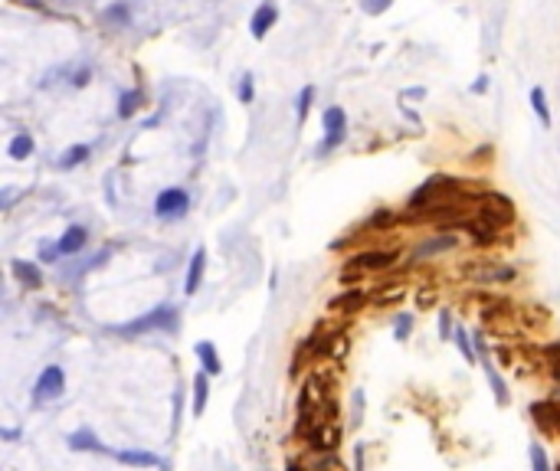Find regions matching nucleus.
<instances>
[{
  "label": "nucleus",
  "mask_w": 560,
  "mask_h": 471,
  "mask_svg": "<svg viewBox=\"0 0 560 471\" xmlns=\"http://www.w3.org/2000/svg\"><path fill=\"white\" fill-rule=\"evenodd\" d=\"M177 327V311L171 308V304H161V308L148 311L144 318H138V321H128V324H119V327H112L115 334H121V337H135V334H148V331H174Z\"/></svg>",
  "instance_id": "1"
},
{
  "label": "nucleus",
  "mask_w": 560,
  "mask_h": 471,
  "mask_svg": "<svg viewBox=\"0 0 560 471\" xmlns=\"http://www.w3.org/2000/svg\"><path fill=\"white\" fill-rule=\"evenodd\" d=\"M66 393V373L63 366L50 364L40 373V380L33 383V406H43V403H53V399H59Z\"/></svg>",
  "instance_id": "2"
},
{
  "label": "nucleus",
  "mask_w": 560,
  "mask_h": 471,
  "mask_svg": "<svg viewBox=\"0 0 560 471\" xmlns=\"http://www.w3.org/2000/svg\"><path fill=\"white\" fill-rule=\"evenodd\" d=\"M321 128H324V141H321V154H328V150H334L341 141L347 138V115L341 105H331L324 108L321 115Z\"/></svg>",
  "instance_id": "3"
},
{
  "label": "nucleus",
  "mask_w": 560,
  "mask_h": 471,
  "mask_svg": "<svg viewBox=\"0 0 560 471\" xmlns=\"http://www.w3.org/2000/svg\"><path fill=\"white\" fill-rule=\"evenodd\" d=\"M187 206H190L187 190H181V187H167V190L158 193V200H154V213L161 216V219H181V216L187 213Z\"/></svg>",
  "instance_id": "4"
},
{
  "label": "nucleus",
  "mask_w": 560,
  "mask_h": 471,
  "mask_svg": "<svg viewBox=\"0 0 560 471\" xmlns=\"http://www.w3.org/2000/svg\"><path fill=\"white\" fill-rule=\"evenodd\" d=\"M531 419L538 422V428L544 432V435H550V439H557L560 435V403H554V399H540V403L531 406Z\"/></svg>",
  "instance_id": "5"
},
{
  "label": "nucleus",
  "mask_w": 560,
  "mask_h": 471,
  "mask_svg": "<svg viewBox=\"0 0 560 471\" xmlns=\"http://www.w3.org/2000/svg\"><path fill=\"white\" fill-rule=\"evenodd\" d=\"M478 216H485L488 223H495L498 229L508 223H515V206L508 203L505 196H498V193H488V196H482V210H478Z\"/></svg>",
  "instance_id": "6"
},
{
  "label": "nucleus",
  "mask_w": 560,
  "mask_h": 471,
  "mask_svg": "<svg viewBox=\"0 0 560 471\" xmlns=\"http://www.w3.org/2000/svg\"><path fill=\"white\" fill-rule=\"evenodd\" d=\"M112 458L119 465H128V468H164V461L144 449H119L112 451Z\"/></svg>",
  "instance_id": "7"
},
{
  "label": "nucleus",
  "mask_w": 560,
  "mask_h": 471,
  "mask_svg": "<svg viewBox=\"0 0 560 471\" xmlns=\"http://www.w3.org/2000/svg\"><path fill=\"white\" fill-rule=\"evenodd\" d=\"M275 20H279V10H275V3H272V0H262V7H256L252 20H249V33H252L256 40H262V36L272 30V23H275Z\"/></svg>",
  "instance_id": "8"
},
{
  "label": "nucleus",
  "mask_w": 560,
  "mask_h": 471,
  "mask_svg": "<svg viewBox=\"0 0 560 471\" xmlns=\"http://www.w3.org/2000/svg\"><path fill=\"white\" fill-rule=\"evenodd\" d=\"M204 272H206V249H194V256L187 262V279H183V291L187 295H197L200 281H204Z\"/></svg>",
  "instance_id": "9"
},
{
  "label": "nucleus",
  "mask_w": 560,
  "mask_h": 471,
  "mask_svg": "<svg viewBox=\"0 0 560 471\" xmlns=\"http://www.w3.org/2000/svg\"><path fill=\"white\" fill-rule=\"evenodd\" d=\"M393 262H397V252H361L347 265L361 268V272H380V268H390Z\"/></svg>",
  "instance_id": "10"
},
{
  "label": "nucleus",
  "mask_w": 560,
  "mask_h": 471,
  "mask_svg": "<svg viewBox=\"0 0 560 471\" xmlns=\"http://www.w3.org/2000/svg\"><path fill=\"white\" fill-rule=\"evenodd\" d=\"M10 268H13V275H17V281H20L23 288H30V291H40V288H43V275H40V268L33 265V262L13 258Z\"/></svg>",
  "instance_id": "11"
},
{
  "label": "nucleus",
  "mask_w": 560,
  "mask_h": 471,
  "mask_svg": "<svg viewBox=\"0 0 560 471\" xmlns=\"http://www.w3.org/2000/svg\"><path fill=\"white\" fill-rule=\"evenodd\" d=\"M66 442H69V449H73V451H98V455H112V449H108V445H102V442L96 439V432H89V428H79V432H73Z\"/></svg>",
  "instance_id": "12"
},
{
  "label": "nucleus",
  "mask_w": 560,
  "mask_h": 471,
  "mask_svg": "<svg viewBox=\"0 0 560 471\" xmlns=\"http://www.w3.org/2000/svg\"><path fill=\"white\" fill-rule=\"evenodd\" d=\"M86 242H89V233H86V226H69L63 233V239H59V252L63 256H79L82 249H86Z\"/></svg>",
  "instance_id": "13"
},
{
  "label": "nucleus",
  "mask_w": 560,
  "mask_h": 471,
  "mask_svg": "<svg viewBox=\"0 0 560 471\" xmlns=\"http://www.w3.org/2000/svg\"><path fill=\"white\" fill-rule=\"evenodd\" d=\"M465 229L472 233V239H475V242H478V246H492V242H495V239H498V226H495V223H488L485 216H478V219H472V223L465 226Z\"/></svg>",
  "instance_id": "14"
},
{
  "label": "nucleus",
  "mask_w": 560,
  "mask_h": 471,
  "mask_svg": "<svg viewBox=\"0 0 560 471\" xmlns=\"http://www.w3.org/2000/svg\"><path fill=\"white\" fill-rule=\"evenodd\" d=\"M197 350V357H200V364H204V373H210V376H220V370H223V364H220V353H216V347L213 343H206V341H200L194 347Z\"/></svg>",
  "instance_id": "15"
},
{
  "label": "nucleus",
  "mask_w": 560,
  "mask_h": 471,
  "mask_svg": "<svg viewBox=\"0 0 560 471\" xmlns=\"http://www.w3.org/2000/svg\"><path fill=\"white\" fill-rule=\"evenodd\" d=\"M367 304V295L364 291H347V295H338L331 298V311H345V314H354Z\"/></svg>",
  "instance_id": "16"
},
{
  "label": "nucleus",
  "mask_w": 560,
  "mask_h": 471,
  "mask_svg": "<svg viewBox=\"0 0 560 471\" xmlns=\"http://www.w3.org/2000/svg\"><path fill=\"white\" fill-rule=\"evenodd\" d=\"M206 396H210V373L200 370V373L194 376V416H204Z\"/></svg>",
  "instance_id": "17"
},
{
  "label": "nucleus",
  "mask_w": 560,
  "mask_h": 471,
  "mask_svg": "<svg viewBox=\"0 0 560 471\" xmlns=\"http://www.w3.org/2000/svg\"><path fill=\"white\" fill-rule=\"evenodd\" d=\"M531 108H534V115H538V121L544 125V128H550V108H547V95H544V88L534 86L531 88Z\"/></svg>",
  "instance_id": "18"
},
{
  "label": "nucleus",
  "mask_w": 560,
  "mask_h": 471,
  "mask_svg": "<svg viewBox=\"0 0 560 471\" xmlns=\"http://www.w3.org/2000/svg\"><path fill=\"white\" fill-rule=\"evenodd\" d=\"M33 148H36V144H33V138H30V134H27V131H20V134H17V138L10 141V148H7V154H10L13 161H27V157H30V154H33Z\"/></svg>",
  "instance_id": "19"
},
{
  "label": "nucleus",
  "mask_w": 560,
  "mask_h": 471,
  "mask_svg": "<svg viewBox=\"0 0 560 471\" xmlns=\"http://www.w3.org/2000/svg\"><path fill=\"white\" fill-rule=\"evenodd\" d=\"M455 242H459V239H455L453 233H446V235H439V239H432V242L416 249V258H426V256H432V252H442V249H453Z\"/></svg>",
  "instance_id": "20"
},
{
  "label": "nucleus",
  "mask_w": 560,
  "mask_h": 471,
  "mask_svg": "<svg viewBox=\"0 0 560 471\" xmlns=\"http://www.w3.org/2000/svg\"><path fill=\"white\" fill-rule=\"evenodd\" d=\"M482 364H485V373H488V383H492V389H495V399L501 403V406H508V386H505V380L495 373V366L488 364L485 357H482Z\"/></svg>",
  "instance_id": "21"
},
{
  "label": "nucleus",
  "mask_w": 560,
  "mask_h": 471,
  "mask_svg": "<svg viewBox=\"0 0 560 471\" xmlns=\"http://www.w3.org/2000/svg\"><path fill=\"white\" fill-rule=\"evenodd\" d=\"M89 154H92V148H89V144H73V148H69V150H66V154H63V161H59V167H66V171H69V167H76V164H82V161H86Z\"/></svg>",
  "instance_id": "22"
},
{
  "label": "nucleus",
  "mask_w": 560,
  "mask_h": 471,
  "mask_svg": "<svg viewBox=\"0 0 560 471\" xmlns=\"http://www.w3.org/2000/svg\"><path fill=\"white\" fill-rule=\"evenodd\" d=\"M455 347L462 350V357H465V364H478V350L472 347V341H469V334L462 331V327H455Z\"/></svg>",
  "instance_id": "23"
},
{
  "label": "nucleus",
  "mask_w": 560,
  "mask_h": 471,
  "mask_svg": "<svg viewBox=\"0 0 560 471\" xmlns=\"http://www.w3.org/2000/svg\"><path fill=\"white\" fill-rule=\"evenodd\" d=\"M312 102H315V86H305L302 92H298V105H295V111H298V121H305V118H308V111H312Z\"/></svg>",
  "instance_id": "24"
},
{
  "label": "nucleus",
  "mask_w": 560,
  "mask_h": 471,
  "mask_svg": "<svg viewBox=\"0 0 560 471\" xmlns=\"http://www.w3.org/2000/svg\"><path fill=\"white\" fill-rule=\"evenodd\" d=\"M531 471H550V458L547 451H544V445H531Z\"/></svg>",
  "instance_id": "25"
},
{
  "label": "nucleus",
  "mask_w": 560,
  "mask_h": 471,
  "mask_svg": "<svg viewBox=\"0 0 560 471\" xmlns=\"http://www.w3.org/2000/svg\"><path fill=\"white\" fill-rule=\"evenodd\" d=\"M409 331H413V314H397V321H393V341H407Z\"/></svg>",
  "instance_id": "26"
},
{
  "label": "nucleus",
  "mask_w": 560,
  "mask_h": 471,
  "mask_svg": "<svg viewBox=\"0 0 560 471\" xmlns=\"http://www.w3.org/2000/svg\"><path fill=\"white\" fill-rule=\"evenodd\" d=\"M138 102H141L138 92H125V95H121V105H119V115L121 118H131L135 111H138Z\"/></svg>",
  "instance_id": "27"
},
{
  "label": "nucleus",
  "mask_w": 560,
  "mask_h": 471,
  "mask_svg": "<svg viewBox=\"0 0 560 471\" xmlns=\"http://www.w3.org/2000/svg\"><path fill=\"white\" fill-rule=\"evenodd\" d=\"M105 20H108V23H119V26H125V23H128V7H125V3H115L112 10H105Z\"/></svg>",
  "instance_id": "28"
},
{
  "label": "nucleus",
  "mask_w": 560,
  "mask_h": 471,
  "mask_svg": "<svg viewBox=\"0 0 560 471\" xmlns=\"http://www.w3.org/2000/svg\"><path fill=\"white\" fill-rule=\"evenodd\" d=\"M547 360H550V373L557 376L560 380V341H554V343H547Z\"/></svg>",
  "instance_id": "29"
},
{
  "label": "nucleus",
  "mask_w": 560,
  "mask_h": 471,
  "mask_svg": "<svg viewBox=\"0 0 560 471\" xmlns=\"http://www.w3.org/2000/svg\"><path fill=\"white\" fill-rule=\"evenodd\" d=\"M390 3H393V0H364V10L370 13V17H380V13L390 10Z\"/></svg>",
  "instance_id": "30"
},
{
  "label": "nucleus",
  "mask_w": 560,
  "mask_h": 471,
  "mask_svg": "<svg viewBox=\"0 0 560 471\" xmlns=\"http://www.w3.org/2000/svg\"><path fill=\"white\" fill-rule=\"evenodd\" d=\"M453 334H455V327H453V314H449V311H442V314H439V337H442V341H449Z\"/></svg>",
  "instance_id": "31"
},
{
  "label": "nucleus",
  "mask_w": 560,
  "mask_h": 471,
  "mask_svg": "<svg viewBox=\"0 0 560 471\" xmlns=\"http://www.w3.org/2000/svg\"><path fill=\"white\" fill-rule=\"evenodd\" d=\"M239 102H243V105L252 102V75H243V79H239Z\"/></svg>",
  "instance_id": "32"
},
{
  "label": "nucleus",
  "mask_w": 560,
  "mask_h": 471,
  "mask_svg": "<svg viewBox=\"0 0 560 471\" xmlns=\"http://www.w3.org/2000/svg\"><path fill=\"white\" fill-rule=\"evenodd\" d=\"M56 256H63V252H59V246H50V242H43V246H40V258H43V262H56Z\"/></svg>",
  "instance_id": "33"
},
{
  "label": "nucleus",
  "mask_w": 560,
  "mask_h": 471,
  "mask_svg": "<svg viewBox=\"0 0 560 471\" xmlns=\"http://www.w3.org/2000/svg\"><path fill=\"white\" fill-rule=\"evenodd\" d=\"M393 219H397V216L390 213V210H384V213H377V216H374V219H370V226H390V223H393Z\"/></svg>",
  "instance_id": "34"
},
{
  "label": "nucleus",
  "mask_w": 560,
  "mask_h": 471,
  "mask_svg": "<svg viewBox=\"0 0 560 471\" xmlns=\"http://www.w3.org/2000/svg\"><path fill=\"white\" fill-rule=\"evenodd\" d=\"M86 82H89V69H82V72L73 75V86H86Z\"/></svg>",
  "instance_id": "35"
},
{
  "label": "nucleus",
  "mask_w": 560,
  "mask_h": 471,
  "mask_svg": "<svg viewBox=\"0 0 560 471\" xmlns=\"http://www.w3.org/2000/svg\"><path fill=\"white\" fill-rule=\"evenodd\" d=\"M485 88H488V75H482V79L475 82V86H472V92H475V95H482Z\"/></svg>",
  "instance_id": "36"
},
{
  "label": "nucleus",
  "mask_w": 560,
  "mask_h": 471,
  "mask_svg": "<svg viewBox=\"0 0 560 471\" xmlns=\"http://www.w3.org/2000/svg\"><path fill=\"white\" fill-rule=\"evenodd\" d=\"M3 439H7V442H13V439H20V432H17V428H3Z\"/></svg>",
  "instance_id": "37"
},
{
  "label": "nucleus",
  "mask_w": 560,
  "mask_h": 471,
  "mask_svg": "<svg viewBox=\"0 0 560 471\" xmlns=\"http://www.w3.org/2000/svg\"><path fill=\"white\" fill-rule=\"evenodd\" d=\"M285 471H305V468H302V461H289V465H285Z\"/></svg>",
  "instance_id": "38"
},
{
  "label": "nucleus",
  "mask_w": 560,
  "mask_h": 471,
  "mask_svg": "<svg viewBox=\"0 0 560 471\" xmlns=\"http://www.w3.org/2000/svg\"><path fill=\"white\" fill-rule=\"evenodd\" d=\"M557 471H560V468H557Z\"/></svg>",
  "instance_id": "39"
}]
</instances>
